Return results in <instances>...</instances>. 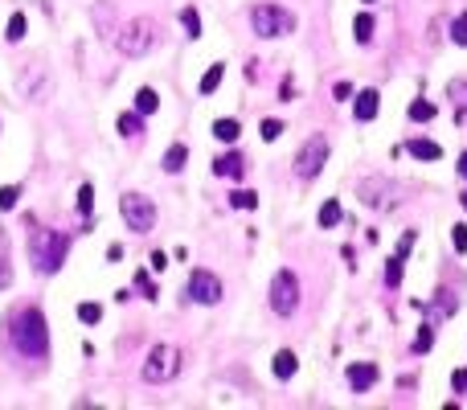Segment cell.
Masks as SVG:
<instances>
[{
    "instance_id": "obj_44",
    "label": "cell",
    "mask_w": 467,
    "mask_h": 410,
    "mask_svg": "<svg viewBox=\"0 0 467 410\" xmlns=\"http://www.w3.org/2000/svg\"><path fill=\"white\" fill-rule=\"evenodd\" d=\"M361 4H377V0H361Z\"/></svg>"
},
{
    "instance_id": "obj_7",
    "label": "cell",
    "mask_w": 467,
    "mask_h": 410,
    "mask_svg": "<svg viewBox=\"0 0 467 410\" xmlns=\"http://www.w3.org/2000/svg\"><path fill=\"white\" fill-rule=\"evenodd\" d=\"M271 308L279 316H291L299 308V279H295V271H279L271 279Z\"/></svg>"
},
{
    "instance_id": "obj_42",
    "label": "cell",
    "mask_w": 467,
    "mask_h": 410,
    "mask_svg": "<svg viewBox=\"0 0 467 410\" xmlns=\"http://www.w3.org/2000/svg\"><path fill=\"white\" fill-rule=\"evenodd\" d=\"M459 177H464V181H467V152H464V156H459Z\"/></svg>"
},
{
    "instance_id": "obj_11",
    "label": "cell",
    "mask_w": 467,
    "mask_h": 410,
    "mask_svg": "<svg viewBox=\"0 0 467 410\" xmlns=\"http://www.w3.org/2000/svg\"><path fill=\"white\" fill-rule=\"evenodd\" d=\"M377 111H382V99H377V90H361V94H353V115H357L361 123L377 119Z\"/></svg>"
},
{
    "instance_id": "obj_37",
    "label": "cell",
    "mask_w": 467,
    "mask_h": 410,
    "mask_svg": "<svg viewBox=\"0 0 467 410\" xmlns=\"http://www.w3.org/2000/svg\"><path fill=\"white\" fill-rule=\"evenodd\" d=\"M410 251H414V230H410V234H402V242H398V255H402V259H406Z\"/></svg>"
},
{
    "instance_id": "obj_35",
    "label": "cell",
    "mask_w": 467,
    "mask_h": 410,
    "mask_svg": "<svg viewBox=\"0 0 467 410\" xmlns=\"http://www.w3.org/2000/svg\"><path fill=\"white\" fill-rule=\"evenodd\" d=\"M451 99H455V103L467 111V82H451Z\"/></svg>"
},
{
    "instance_id": "obj_20",
    "label": "cell",
    "mask_w": 467,
    "mask_h": 410,
    "mask_svg": "<svg viewBox=\"0 0 467 410\" xmlns=\"http://www.w3.org/2000/svg\"><path fill=\"white\" fill-rule=\"evenodd\" d=\"M410 156H418V160H439V156H443V148H439V144H431V140H410Z\"/></svg>"
},
{
    "instance_id": "obj_34",
    "label": "cell",
    "mask_w": 467,
    "mask_h": 410,
    "mask_svg": "<svg viewBox=\"0 0 467 410\" xmlns=\"http://www.w3.org/2000/svg\"><path fill=\"white\" fill-rule=\"evenodd\" d=\"M451 242H455V251L464 255L467 251V226H455V230H451Z\"/></svg>"
},
{
    "instance_id": "obj_31",
    "label": "cell",
    "mask_w": 467,
    "mask_h": 410,
    "mask_svg": "<svg viewBox=\"0 0 467 410\" xmlns=\"http://www.w3.org/2000/svg\"><path fill=\"white\" fill-rule=\"evenodd\" d=\"M135 287H139V292H144L148 300H156V283L148 279V271H135Z\"/></svg>"
},
{
    "instance_id": "obj_23",
    "label": "cell",
    "mask_w": 467,
    "mask_h": 410,
    "mask_svg": "<svg viewBox=\"0 0 467 410\" xmlns=\"http://www.w3.org/2000/svg\"><path fill=\"white\" fill-rule=\"evenodd\" d=\"M230 205H234V209H254V205H258V193H250V189H234V193H230Z\"/></svg>"
},
{
    "instance_id": "obj_18",
    "label": "cell",
    "mask_w": 467,
    "mask_h": 410,
    "mask_svg": "<svg viewBox=\"0 0 467 410\" xmlns=\"http://www.w3.org/2000/svg\"><path fill=\"white\" fill-rule=\"evenodd\" d=\"M213 136H217L222 144H234V140L242 136V127H238V119H213Z\"/></svg>"
},
{
    "instance_id": "obj_10",
    "label": "cell",
    "mask_w": 467,
    "mask_h": 410,
    "mask_svg": "<svg viewBox=\"0 0 467 410\" xmlns=\"http://www.w3.org/2000/svg\"><path fill=\"white\" fill-rule=\"evenodd\" d=\"M377 378H382L377 361H357V366H349V386H353V394H365L369 386H377Z\"/></svg>"
},
{
    "instance_id": "obj_30",
    "label": "cell",
    "mask_w": 467,
    "mask_h": 410,
    "mask_svg": "<svg viewBox=\"0 0 467 410\" xmlns=\"http://www.w3.org/2000/svg\"><path fill=\"white\" fill-rule=\"evenodd\" d=\"M451 41H455V45H467V12L455 16V25H451Z\"/></svg>"
},
{
    "instance_id": "obj_32",
    "label": "cell",
    "mask_w": 467,
    "mask_h": 410,
    "mask_svg": "<svg viewBox=\"0 0 467 410\" xmlns=\"http://www.w3.org/2000/svg\"><path fill=\"white\" fill-rule=\"evenodd\" d=\"M16 197H21V189H16V185H4V189H0V209H12Z\"/></svg>"
},
{
    "instance_id": "obj_33",
    "label": "cell",
    "mask_w": 467,
    "mask_h": 410,
    "mask_svg": "<svg viewBox=\"0 0 467 410\" xmlns=\"http://www.w3.org/2000/svg\"><path fill=\"white\" fill-rule=\"evenodd\" d=\"M431 341H435V333H431V324H423V333H418V341H414V353H427Z\"/></svg>"
},
{
    "instance_id": "obj_24",
    "label": "cell",
    "mask_w": 467,
    "mask_h": 410,
    "mask_svg": "<svg viewBox=\"0 0 467 410\" xmlns=\"http://www.w3.org/2000/svg\"><path fill=\"white\" fill-rule=\"evenodd\" d=\"M139 127H144V123H139V111H135V115H131V111H127V115H119V131H123L127 140H135V136H139Z\"/></svg>"
},
{
    "instance_id": "obj_12",
    "label": "cell",
    "mask_w": 467,
    "mask_h": 410,
    "mask_svg": "<svg viewBox=\"0 0 467 410\" xmlns=\"http://www.w3.org/2000/svg\"><path fill=\"white\" fill-rule=\"evenodd\" d=\"M242 172H246V160L238 152H226L213 160V177H242Z\"/></svg>"
},
{
    "instance_id": "obj_4",
    "label": "cell",
    "mask_w": 467,
    "mask_h": 410,
    "mask_svg": "<svg viewBox=\"0 0 467 410\" xmlns=\"http://www.w3.org/2000/svg\"><path fill=\"white\" fill-rule=\"evenodd\" d=\"M115 45H119V53H127V57H144V53L156 45V25H152V21H131V25L115 37Z\"/></svg>"
},
{
    "instance_id": "obj_5",
    "label": "cell",
    "mask_w": 467,
    "mask_h": 410,
    "mask_svg": "<svg viewBox=\"0 0 467 410\" xmlns=\"http://www.w3.org/2000/svg\"><path fill=\"white\" fill-rule=\"evenodd\" d=\"M176 370H181V353L172 345H156L148 353V361H144V382H156V386L160 382H172Z\"/></svg>"
},
{
    "instance_id": "obj_9",
    "label": "cell",
    "mask_w": 467,
    "mask_h": 410,
    "mask_svg": "<svg viewBox=\"0 0 467 410\" xmlns=\"http://www.w3.org/2000/svg\"><path fill=\"white\" fill-rule=\"evenodd\" d=\"M189 296H193V304H217V300H222V279H217L213 271H193Z\"/></svg>"
},
{
    "instance_id": "obj_43",
    "label": "cell",
    "mask_w": 467,
    "mask_h": 410,
    "mask_svg": "<svg viewBox=\"0 0 467 410\" xmlns=\"http://www.w3.org/2000/svg\"><path fill=\"white\" fill-rule=\"evenodd\" d=\"M459 201H464V209H467V193H464V197H459Z\"/></svg>"
},
{
    "instance_id": "obj_25",
    "label": "cell",
    "mask_w": 467,
    "mask_h": 410,
    "mask_svg": "<svg viewBox=\"0 0 467 410\" xmlns=\"http://www.w3.org/2000/svg\"><path fill=\"white\" fill-rule=\"evenodd\" d=\"M402 267H406V259H402V255H394V259H390V267H386V287H398V283H402Z\"/></svg>"
},
{
    "instance_id": "obj_38",
    "label": "cell",
    "mask_w": 467,
    "mask_h": 410,
    "mask_svg": "<svg viewBox=\"0 0 467 410\" xmlns=\"http://www.w3.org/2000/svg\"><path fill=\"white\" fill-rule=\"evenodd\" d=\"M451 386H455V394H467V370H455V378H451Z\"/></svg>"
},
{
    "instance_id": "obj_17",
    "label": "cell",
    "mask_w": 467,
    "mask_h": 410,
    "mask_svg": "<svg viewBox=\"0 0 467 410\" xmlns=\"http://www.w3.org/2000/svg\"><path fill=\"white\" fill-rule=\"evenodd\" d=\"M435 115H439V107H435L431 99H414V103H410V119H414V123H431Z\"/></svg>"
},
{
    "instance_id": "obj_41",
    "label": "cell",
    "mask_w": 467,
    "mask_h": 410,
    "mask_svg": "<svg viewBox=\"0 0 467 410\" xmlns=\"http://www.w3.org/2000/svg\"><path fill=\"white\" fill-rule=\"evenodd\" d=\"M164 267H168V255H164V251H156V255H152V271H164Z\"/></svg>"
},
{
    "instance_id": "obj_15",
    "label": "cell",
    "mask_w": 467,
    "mask_h": 410,
    "mask_svg": "<svg viewBox=\"0 0 467 410\" xmlns=\"http://www.w3.org/2000/svg\"><path fill=\"white\" fill-rule=\"evenodd\" d=\"M222 74H226V66H222V62H213V66L201 74V86H197V90H201V94H213V90L222 86Z\"/></svg>"
},
{
    "instance_id": "obj_29",
    "label": "cell",
    "mask_w": 467,
    "mask_h": 410,
    "mask_svg": "<svg viewBox=\"0 0 467 410\" xmlns=\"http://www.w3.org/2000/svg\"><path fill=\"white\" fill-rule=\"evenodd\" d=\"M283 131H287V127H283L279 119H263V140H267V144H275Z\"/></svg>"
},
{
    "instance_id": "obj_26",
    "label": "cell",
    "mask_w": 467,
    "mask_h": 410,
    "mask_svg": "<svg viewBox=\"0 0 467 410\" xmlns=\"http://www.w3.org/2000/svg\"><path fill=\"white\" fill-rule=\"evenodd\" d=\"M78 320L82 324H98L103 320V304H78Z\"/></svg>"
},
{
    "instance_id": "obj_40",
    "label": "cell",
    "mask_w": 467,
    "mask_h": 410,
    "mask_svg": "<svg viewBox=\"0 0 467 410\" xmlns=\"http://www.w3.org/2000/svg\"><path fill=\"white\" fill-rule=\"evenodd\" d=\"M119 259H123V246H119V242H111V246H107V263H119Z\"/></svg>"
},
{
    "instance_id": "obj_22",
    "label": "cell",
    "mask_w": 467,
    "mask_h": 410,
    "mask_svg": "<svg viewBox=\"0 0 467 410\" xmlns=\"http://www.w3.org/2000/svg\"><path fill=\"white\" fill-rule=\"evenodd\" d=\"M181 21H185V37H201V16H197V8L189 4V8H181Z\"/></svg>"
},
{
    "instance_id": "obj_16",
    "label": "cell",
    "mask_w": 467,
    "mask_h": 410,
    "mask_svg": "<svg viewBox=\"0 0 467 410\" xmlns=\"http://www.w3.org/2000/svg\"><path fill=\"white\" fill-rule=\"evenodd\" d=\"M156 107H160V94H156L152 86L135 90V111H139V115H156Z\"/></svg>"
},
{
    "instance_id": "obj_28",
    "label": "cell",
    "mask_w": 467,
    "mask_h": 410,
    "mask_svg": "<svg viewBox=\"0 0 467 410\" xmlns=\"http://www.w3.org/2000/svg\"><path fill=\"white\" fill-rule=\"evenodd\" d=\"M90 209H94V189H90V185H82V189H78V214H82V218H90Z\"/></svg>"
},
{
    "instance_id": "obj_19",
    "label": "cell",
    "mask_w": 467,
    "mask_h": 410,
    "mask_svg": "<svg viewBox=\"0 0 467 410\" xmlns=\"http://www.w3.org/2000/svg\"><path fill=\"white\" fill-rule=\"evenodd\" d=\"M185 160H189V148H185V144H172V148L164 152V172H181Z\"/></svg>"
},
{
    "instance_id": "obj_27",
    "label": "cell",
    "mask_w": 467,
    "mask_h": 410,
    "mask_svg": "<svg viewBox=\"0 0 467 410\" xmlns=\"http://www.w3.org/2000/svg\"><path fill=\"white\" fill-rule=\"evenodd\" d=\"M4 37H8V41H21V37H25V16H21V12H12V16H8Z\"/></svg>"
},
{
    "instance_id": "obj_8",
    "label": "cell",
    "mask_w": 467,
    "mask_h": 410,
    "mask_svg": "<svg viewBox=\"0 0 467 410\" xmlns=\"http://www.w3.org/2000/svg\"><path fill=\"white\" fill-rule=\"evenodd\" d=\"M324 164H328V140H324V136H312V140L299 148V156H295V172L308 181V177H320Z\"/></svg>"
},
{
    "instance_id": "obj_2",
    "label": "cell",
    "mask_w": 467,
    "mask_h": 410,
    "mask_svg": "<svg viewBox=\"0 0 467 410\" xmlns=\"http://www.w3.org/2000/svg\"><path fill=\"white\" fill-rule=\"evenodd\" d=\"M66 251H70V238L66 234H57V230H33L29 234V259H33V267L41 271V275H53L62 263H66Z\"/></svg>"
},
{
    "instance_id": "obj_1",
    "label": "cell",
    "mask_w": 467,
    "mask_h": 410,
    "mask_svg": "<svg viewBox=\"0 0 467 410\" xmlns=\"http://www.w3.org/2000/svg\"><path fill=\"white\" fill-rule=\"evenodd\" d=\"M12 345H16V353L29 357V361L49 357V324H45L41 308H25V312L12 316Z\"/></svg>"
},
{
    "instance_id": "obj_3",
    "label": "cell",
    "mask_w": 467,
    "mask_h": 410,
    "mask_svg": "<svg viewBox=\"0 0 467 410\" xmlns=\"http://www.w3.org/2000/svg\"><path fill=\"white\" fill-rule=\"evenodd\" d=\"M250 29L258 37H287V33H295V16L283 4H254L250 8Z\"/></svg>"
},
{
    "instance_id": "obj_36",
    "label": "cell",
    "mask_w": 467,
    "mask_h": 410,
    "mask_svg": "<svg viewBox=\"0 0 467 410\" xmlns=\"http://www.w3.org/2000/svg\"><path fill=\"white\" fill-rule=\"evenodd\" d=\"M332 94H336V103L353 99V82H336V86H332Z\"/></svg>"
},
{
    "instance_id": "obj_39",
    "label": "cell",
    "mask_w": 467,
    "mask_h": 410,
    "mask_svg": "<svg viewBox=\"0 0 467 410\" xmlns=\"http://www.w3.org/2000/svg\"><path fill=\"white\" fill-rule=\"evenodd\" d=\"M12 283V267H8V259L0 255V287H8Z\"/></svg>"
},
{
    "instance_id": "obj_14",
    "label": "cell",
    "mask_w": 467,
    "mask_h": 410,
    "mask_svg": "<svg viewBox=\"0 0 467 410\" xmlns=\"http://www.w3.org/2000/svg\"><path fill=\"white\" fill-rule=\"evenodd\" d=\"M341 218H345V209H341V201H336V197H328V201L320 205V218H316V222H320L324 230H332V226H341Z\"/></svg>"
},
{
    "instance_id": "obj_21",
    "label": "cell",
    "mask_w": 467,
    "mask_h": 410,
    "mask_svg": "<svg viewBox=\"0 0 467 410\" xmlns=\"http://www.w3.org/2000/svg\"><path fill=\"white\" fill-rule=\"evenodd\" d=\"M353 33H357V41H361V45H365V41H373V12H357Z\"/></svg>"
},
{
    "instance_id": "obj_6",
    "label": "cell",
    "mask_w": 467,
    "mask_h": 410,
    "mask_svg": "<svg viewBox=\"0 0 467 410\" xmlns=\"http://www.w3.org/2000/svg\"><path fill=\"white\" fill-rule=\"evenodd\" d=\"M119 209H123V222H127L135 234H148V230L156 226V205H152L144 193H123Z\"/></svg>"
},
{
    "instance_id": "obj_13",
    "label": "cell",
    "mask_w": 467,
    "mask_h": 410,
    "mask_svg": "<svg viewBox=\"0 0 467 410\" xmlns=\"http://www.w3.org/2000/svg\"><path fill=\"white\" fill-rule=\"evenodd\" d=\"M271 370H275V378H279V382H287V378L299 370V361H295V353H291V349H279V353H275V361H271Z\"/></svg>"
}]
</instances>
